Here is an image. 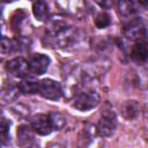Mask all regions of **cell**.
Masks as SVG:
<instances>
[{"label": "cell", "instance_id": "6da1fadb", "mask_svg": "<svg viewBox=\"0 0 148 148\" xmlns=\"http://www.w3.org/2000/svg\"><path fill=\"white\" fill-rule=\"evenodd\" d=\"M99 103V95L91 89L82 87L73 96V106L80 111H88L97 106Z\"/></svg>", "mask_w": 148, "mask_h": 148}, {"label": "cell", "instance_id": "7a4b0ae2", "mask_svg": "<svg viewBox=\"0 0 148 148\" xmlns=\"http://www.w3.org/2000/svg\"><path fill=\"white\" fill-rule=\"evenodd\" d=\"M117 126V117L114 111L112 110V108L106 103L103 108L102 114H101V119L97 124V133L101 136H110L113 134L114 130Z\"/></svg>", "mask_w": 148, "mask_h": 148}, {"label": "cell", "instance_id": "3957f363", "mask_svg": "<svg viewBox=\"0 0 148 148\" xmlns=\"http://www.w3.org/2000/svg\"><path fill=\"white\" fill-rule=\"evenodd\" d=\"M38 94L46 99L57 101L61 97V86L52 79H43L39 81Z\"/></svg>", "mask_w": 148, "mask_h": 148}, {"label": "cell", "instance_id": "277c9868", "mask_svg": "<svg viewBox=\"0 0 148 148\" xmlns=\"http://www.w3.org/2000/svg\"><path fill=\"white\" fill-rule=\"evenodd\" d=\"M57 5L60 9L74 17H82L86 12L83 0H57Z\"/></svg>", "mask_w": 148, "mask_h": 148}, {"label": "cell", "instance_id": "5b68a950", "mask_svg": "<svg viewBox=\"0 0 148 148\" xmlns=\"http://www.w3.org/2000/svg\"><path fill=\"white\" fill-rule=\"evenodd\" d=\"M30 123L35 133L39 135H49L53 130L49 114H43V113L34 114L30 119Z\"/></svg>", "mask_w": 148, "mask_h": 148}, {"label": "cell", "instance_id": "8992f818", "mask_svg": "<svg viewBox=\"0 0 148 148\" xmlns=\"http://www.w3.org/2000/svg\"><path fill=\"white\" fill-rule=\"evenodd\" d=\"M50 61L51 60L49 56L43 53H35L29 60V71L35 75H42L47 71Z\"/></svg>", "mask_w": 148, "mask_h": 148}, {"label": "cell", "instance_id": "52a82bcc", "mask_svg": "<svg viewBox=\"0 0 148 148\" xmlns=\"http://www.w3.org/2000/svg\"><path fill=\"white\" fill-rule=\"evenodd\" d=\"M131 58L138 64H145L148 61V37H142L135 40L132 51Z\"/></svg>", "mask_w": 148, "mask_h": 148}, {"label": "cell", "instance_id": "ba28073f", "mask_svg": "<svg viewBox=\"0 0 148 148\" xmlns=\"http://www.w3.org/2000/svg\"><path fill=\"white\" fill-rule=\"evenodd\" d=\"M6 71L16 77H23L27 75L29 71V62H27L23 58L17 57L6 62Z\"/></svg>", "mask_w": 148, "mask_h": 148}, {"label": "cell", "instance_id": "9c48e42d", "mask_svg": "<svg viewBox=\"0 0 148 148\" xmlns=\"http://www.w3.org/2000/svg\"><path fill=\"white\" fill-rule=\"evenodd\" d=\"M124 34L130 40H138L146 35V28L140 20H134L125 25Z\"/></svg>", "mask_w": 148, "mask_h": 148}, {"label": "cell", "instance_id": "30bf717a", "mask_svg": "<svg viewBox=\"0 0 148 148\" xmlns=\"http://www.w3.org/2000/svg\"><path fill=\"white\" fill-rule=\"evenodd\" d=\"M34 128L28 125L17 127V143L21 147H28L34 143Z\"/></svg>", "mask_w": 148, "mask_h": 148}, {"label": "cell", "instance_id": "8fae6325", "mask_svg": "<svg viewBox=\"0 0 148 148\" xmlns=\"http://www.w3.org/2000/svg\"><path fill=\"white\" fill-rule=\"evenodd\" d=\"M38 87H39V82L34 76H28V74L25 76H23L21 82L18 83L20 91H22L24 94L38 92Z\"/></svg>", "mask_w": 148, "mask_h": 148}, {"label": "cell", "instance_id": "7c38bea8", "mask_svg": "<svg viewBox=\"0 0 148 148\" xmlns=\"http://www.w3.org/2000/svg\"><path fill=\"white\" fill-rule=\"evenodd\" d=\"M32 13L38 21L47 22V20L50 18L49 7L44 0H35V2L32 3Z\"/></svg>", "mask_w": 148, "mask_h": 148}, {"label": "cell", "instance_id": "4fadbf2b", "mask_svg": "<svg viewBox=\"0 0 148 148\" xmlns=\"http://www.w3.org/2000/svg\"><path fill=\"white\" fill-rule=\"evenodd\" d=\"M118 12L121 16H128L135 13V5L133 0H117Z\"/></svg>", "mask_w": 148, "mask_h": 148}, {"label": "cell", "instance_id": "5bb4252c", "mask_svg": "<svg viewBox=\"0 0 148 148\" xmlns=\"http://www.w3.org/2000/svg\"><path fill=\"white\" fill-rule=\"evenodd\" d=\"M49 117H50L53 130H61L66 125V118L57 111H53V112L49 113Z\"/></svg>", "mask_w": 148, "mask_h": 148}, {"label": "cell", "instance_id": "9a60e30c", "mask_svg": "<svg viewBox=\"0 0 148 148\" xmlns=\"http://www.w3.org/2000/svg\"><path fill=\"white\" fill-rule=\"evenodd\" d=\"M25 18H27V15H25V13H24L23 10L16 12V13L13 15L12 21H10L12 27H13V30L16 31V32H20L21 29H22V23L24 22Z\"/></svg>", "mask_w": 148, "mask_h": 148}, {"label": "cell", "instance_id": "2e32d148", "mask_svg": "<svg viewBox=\"0 0 148 148\" xmlns=\"http://www.w3.org/2000/svg\"><path fill=\"white\" fill-rule=\"evenodd\" d=\"M136 112H138V105L134 101H128L125 103L123 108V114L125 116V118L132 119L136 116Z\"/></svg>", "mask_w": 148, "mask_h": 148}, {"label": "cell", "instance_id": "e0dca14e", "mask_svg": "<svg viewBox=\"0 0 148 148\" xmlns=\"http://www.w3.org/2000/svg\"><path fill=\"white\" fill-rule=\"evenodd\" d=\"M110 23H111L110 15H109L108 13H105V12L99 13V14L96 16V18H95V25H96L97 28H99V29L106 28L108 25H110Z\"/></svg>", "mask_w": 148, "mask_h": 148}, {"label": "cell", "instance_id": "ac0fdd59", "mask_svg": "<svg viewBox=\"0 0 148 148\" xmlns=\"http://www.w3.org/2000/svg\"><path fill=\"white\" fill-rule=\"evenodd\" d=\"M0 50H1V53L2 54H6V53H9V52L14 51L15 50V43H14V40H10L9 38H7V37L3 36L1 38Z\"/></svg>", "mask_w": 148, "mask_h": 148}, {"label": "cell", "instance_id": "d6986e66", "mask_svg": "<svg viewBox=\"0 0 148 148\" xmlns=\"http://www.w3.org/2000/svg\"><path fill=\"white\" fill-rule=\"evenodd\" d=\"M9 127H10V123L7 121V119L5 117H2V119H1V141H2V143H5V141L8 138Z\"/></svg>", "mask_w": 148, "mask_h": 148}, {"label": "cell", "instance_id": "ffe728a7", "mask_svg": "<svg viewBox=\"0 0 148 148\" xmlns=\"http://www.w3.org/2000/svg\"><path fill=\"white\" fill-rule=\"evenodd\" d=\"M96 2L104 9H108L112 6V0H96Z\"/></svg>", "mask_w": 148, "mask_h": 148}, {"label": "cell", "instance_id": "44dd1931", "mask_svg": "<svg viewBox=\"0 0 148 148\" xmlns=\"http://www.w3.org/2000/svg\"><path fill=\"white\" fill-rule=\"evenodd\" d=\"M141 5H143V6H148V0H138Z\"/></svg>", "mask_w": 148, "mask_h": 148}, {"label": "cell", "instance_id": "7402d4cb", "mask_svg": "<svg viewBox=\"0 0 148 148\" xmlns=\"http://www.w3.org/2000/svg\"><path fill=\"white\" fill-rule=\"evenodd\" d=\"M5 2H13V1H16V0H3Z\"/></svg>", "mask_w": 148, "mask_h": 148}]
</instances>
